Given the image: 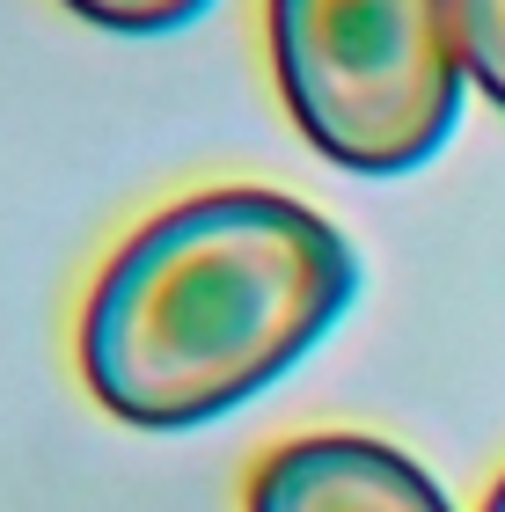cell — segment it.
Listing matches in <instances>:
<instances>
[{"mask_svg": "<svg viewBox=\"0 0 505 512\" xmlns=\"http://www.w3.org/2000/svg\"><path fill=\"white\" fill-rule=\"evenodd\" d=\"M293 132L352 176H403L462 118V0H264Z\"/></svg>", "mask_w": 505, "mask_h": 512, "instance_id": "2", "label": "cell"}, {"mask_svg": "<svg viewBox=\"0 0 505 512\" xmlns=\"http://www.w3.org/2000/svg\"><path fill=\"white\" fill-rule=\"evenodd\" d=\"M462 66L505 110V0H462Z\"/></svg>", "mask_w": 505, "mask_h": 512, "instance_id": "5", "label": "cell"}, {"mask_svg": "<svg viewBox=\"0 0 505 512\" xmlns=\"http://www.w3.org/2000/svg\"><path fill=\"white\" fill-rule=\"evenodd\" d=\"M242 512H454V505L388 439L308 432L257 461Z\"/></svg>", "mask_w": 505, "mask_h": 512, "instance_id": "3", "label": "cell"}, {"mask_svg": "<svg viewBox=\"0 0 505 512\" xmlns=\"http://www.w3.org/2000/svg\"><path fill=\"white\" fill-rule=\"evenodd\" d=\"M66 15H81L88 30H110V37H169L183 22H198L213 0H59Z\"/></svg>", "mask_w": 505, "mask_h": 512, "instance_id": "4", "label": "cell"}, {"mask_svg": "<svg viewBox=\"0 0 505 512\" xmlns=\"http://www.w3.org/2000/svg\"><path fill=\"white\" fill-rule=\"evenodd\" d=\"M359 256L315 205L191 191L110 249L81 308V381L132 432H191L279 388L344 308Z\"/></svg>", "mask_w": 505, "mask_h": 512, "instance_id": "1", "label": "cell"}, {"mask_svg": "<svg viewBox=\"0 0 505 512\" xmlns=\"http://www.w3.org/2000/svg\"><path fill=\"white\" fill-rule=\"evenodd\" d=\"M484 512H505V476H498V491H491V505Z\"/></svg>", "mask_w": 505, "mask_h": 512, "instance_id": "6", "label": "cell"}]
</instances>
